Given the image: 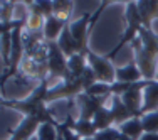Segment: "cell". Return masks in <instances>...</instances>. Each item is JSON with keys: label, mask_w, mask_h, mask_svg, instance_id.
Masks as SVG:
<instances>
[{"label": "cell", "mask_w": 158, "mask_h": 140, "mask_svg": "<svg viewBox=\"0 0 158 140\" xmlns=\"http://www.w3.org/2000/svg\"><path fill=\"white\" fill-rule=\"evenodd\" d=\"M88 51H89V49H88ZM88 51L77 52V54H74L73 58L67 59V66H69V71L73 73L74 78H81L82 73L86 71V68L89 66V64H88Z\"/></svg>", "instance_id": "15"}, {"label": "cell", "mask_w": 158, "mask_h": 140, "mask_svg": "<svg viewBox=\"0 0 158 140\" xmlns=\"http://www.w3.org/2000/svg\"><path fill=\"white\" fill-rule=\"evenodd\" d=\"M44 24H46V19L42 15H39V14H29L27 15V20H25V27L27 29V32L31 34H39L44 31Z\"/></svg>", "instance_id": "20"}, {"label": "cell", "mask_w": 158, "mask_h": 140, "mask_svg": "<svg viewBox=\"0 0 158 140\" xmlns=\"http://www.w3.org/2000/svg\"><path fill=\"white\" fill-rule=\"evenodd\" d=\"M73 9H74V2H64V0H56L54 2V15L61 20L69 22Z\"/></svg>", "instance_id": "21"}, {"label": "cell", "mask_w": 158, "mask_h": 140, "mask_svg": "<svg viewBox=\"0 0 158 140\" xmlns=\"http://www.w3.org/2000/svg\"><path fill=\"white\" fill-rule=\"evenodd\" d=\"M135 51V63L138 64L143 79L153 81L158 74V36L153 31L141 27L138 37L131 42Z\"/></svg>", "instance_id": "1"}, {"label": "cell", "mask_w": 158, "mask_h": 140, "mask_svg": "<svg viewBox=\"0 0 158 140\" xmlns=\"http://www.w3.org/2000/svg\"><path fill=\"white\" fill-rule=\"evenodd\" d=\"M136 5L143 20V27L153 31V20L158 19V0H141L136 2Z\"/></svg>", "instance_id": "10"}, {"label": "cell", "mask_w": 158, "mask_h": 140, "mask_svg": "<svg viewBox=\"0 0 158 140\" xmlns=\"http://www.w3.org/2000/svg\"><path fill=\"white\" fill-rule=\"evenodd\" d=\"M118 128L123 135L130 137L131 140H140L143 137V133H145L141 118H131V120H128V122H125L123 125H119Z\"/></svg>", "instance_id": "16"}, {"label": "cell", "mask_w": 158, "mask_h": 140, "mask_svg": "<svg viewBox=\"0 0 158 140\" xmlns=\"http://www.w3.org/2000/svg\"><path fill=\"white\" fill-rule=\"evenodd\" d=\"M88 64L94 71L98 83H106V85L116 83V69L113 68L111 59H108L106 56L101 58V56L94 54V52L88 51Z\"/></svg>", "instance_id": "5"}, {"label": "cell", "mask_w": 158, "mask_h": 140, "mask_svg": "<svg viewBox=\"0 0 158 140\" xmlns=\"http://www.w3.org/2000/svg\"><path fill=\"white\" fill-rule=\"evenodd\" d=\"M69 24V22L66 20H61V19H57L56 15H51L46 19V24H44V39L47 41V42H57V39L61 37L62 31L66 29V25Z\"/></svg>", "instance_id": "12"}, {"label": "cell", "mask_w": 158, "mask_h": 140, "mask_svg": "<svg viewBox=\"0 0 158 140\" xmlns=\"http://www.w3.org/2000/svg\"><path fill=\"white\" fill-rule=\"evenodd\" d=\"M47 47H49V59H47L49 76L62 79V81H73V79H76L73 76V73L69 71L67 58L64 56L61 47L57 46V42H47Z\"/></svg>", "instance_id": "4"}, {"label": "cell", "mask_w": 158, "mask_h": 140, "mask_svg": "<svg viewBox=\"0 0 158 140\" xmlns=\"http://www.w3.org/2000/svg\"><path fill=\"white\" fill-rule=\"evenodd\" d=\"M116 81L119 83H138L143 81V74L136 63H130L116 69Z\"/></svg>", "instance_id": "14"}, {"label": "cell", "mask_w": 158, "mask_h": 140, "mask_svg": "<svg viewBox=\"0 0 158 140\" xmlns=\"http://www.w3.org/2000/svg\"><path fill=\"white\" fill-rule=\"evenodd\" d=\"M66 125H69L74 132L79 135L81 138H94V135L98 133V128L94 127L93 120H82V118H74V115L71 112H67L66 115Z\"/></svg>", "instance_id": "8"}, {"label": "cell", "mask_w": 158, "mask_h": 140, "mask_svg": "<svg viewBox=\"0 0 158 140\" xmlns=\"http://www.w3.org/2000/svg\"><path fill=\"white\" fill-rule=\"evenodd\" d=\"M91 14H84L81 19H77V20L71 22L69 24V31L73 34V37L76 39V42L81 46L82 51H86L88 49V36L89 32H91Z\"/></svg>", "instance_id": "7"}, {"label": "cell", "mask_w": 158, "mask_h": 140, "mask_svg": "<svg viewBox=\"0 0 158 140\" xmlns=\"http://www.w3.org/2000/svg\"><path fill=\"white\" fill-rule=\"evenodd\" d=\"M140 140H158V133H143Z\"/></svg>", "instance_id": "26"}, {"label": "cell", "mask_w": 158, "mask_h": 140, "mask_svg": "<svg viewBox=\"0 0 158 140\" xmlns=\"http://www.w3.org/2000/svg\"><path fill=\"white\" fill-rule=\"evenodd\" d=\"M71 24V22H69ZM69 24L66 25V29L62 31V34H61V37L57 39V46L61 47V51L64 52V56H66L67 59L69 58H73L74 54H77V52H84L81 49V46L76 42V39L73 37V34H71V31H69ZM88 51V49H86Z\"/></svg>", "instance_id": "13"}, {"label": "cell", "mask_w": 158, "mask_h": 140, "mask_svg": "<svg viewBox=\"0 0 158 140\" xmlns=\"http://www.w3.org/2000/svg\"><path fill=\"white\" fill-rule=\"evenodd\" d=\"M59 128V127H57ZM57 140H64V137H62V133H61V130H59V137H57Z\"/></svg>", "instance_id": "28"}, {"label": "cell", "mask_w": 158, "mask_h": 140, "mask_svg": "<svg viewBox=\"0 0 158 140\" xmlns=\"http://www.w3.org/2000/svg\"><path fill=\"white\" fill-rule=\"evenodd\" d=\"M31 140H37V137H34V138H31Z\"/></svg>", "instance_id": "31"}, {"label": "cell", "mask_w": 158, "mask_h": 140, "mask_svg": "<svg viewBox=\"0 0 158 140\" xmlns=\"http://www.w3.org/2000/svg\"><path fill=\"white\" fill-rule=\"evenodd\" d=\"M111 101H113L111 112H113V115H114L116 127H119V125H123L125 122H128V120L133 118V116H131V113L128 112V108L125 107V103L121 101V98H119V96H113Z\"/></svg>", "instance_id": "17"}, {"label": "cell", "mask_w": 158, "mask_h": 140, "mask_svg": "<svg viewBox=\"0 0 158 140\" xmlns=\"http://www.w3.org/2000/svg\"><path fill=\"white\" fill-rule=\"evenodd\" d=\"M84 140H94V138H84Z\"/></svg>", "instance_id": "29"}, {"label": "cell", "mask_w": 158, "mask_h": 140, "mask_svg": "<svg viewBox=\"0 0 158 140\" xmlns=\"http://www.w3.org/2000/svg\"><path fill=\"white\" fill-rule=\"evenodd\" d=\"M59 130H61L64 140H84V138L79 137L76 132H74L69 125H66V123H59Z\"/></svg>", "instance_id": "25"}, {"label": "cell", "mask_w": 158, "mask_h": 140, "mask_svg": "<svg viewBox=\"0 0 158 140\" xmlns=\"http://www.w3.org/2000/svg\"><path fill=\"white\" fill-rule=\"evenodd\" d=\"M143 115L152 112H158V81H146L143 90Z\"/></svg>", "instance_id": "11"}, {"label": "cell", "mask_w": 158, "mask_h": 140, "mask_svg": "<svg viewBox=\"0 0 158 140\" xmlns=\"http://www.w3.org/2000/svg\"><path fill=\"white\" fill-rule=\"evenodd\" d=\"M155 81H158V74H156V78H155Z\"/></svg>", "instance_id": "30"}, {"label": "cell", "mask_w": 158, "mask_h": 140, "mask_svg": "<svg viewBox=\"0 0 158 140\" xmlns=\"http://www.w3.org/2000/svg\"><path fill=\"white\" fill-rule=\"evenodd\" d=\"M108 98L113 96H89L86 93H81L74 98V103L77 107V118L82 120H93L94 115L104 107Z\"/></svg>", "instance_id": "6"}, {"label": "cell", "mask_w": 158, "mask_h": 140, "mask_svg": "<svg viewBox=\"0 0 158 140\" xmlns=\"http://www.w3.org/2000/svg\"><path fill=\"white\" fill-rule=\"evenodd\" d=\"M59 122L57 123H42L37 130V140H57L59 137Z\"/></svg>", "instance_id": "19"}, {"label": "cell", "mask_w": 158, "mask_h": 140, "mask_svg": "<svg viewBox=\"0 0 158 140\" xmlns=\"http://www.w3.org/2000/svg\"><path fill=\"white\" fill-rule=\"evenodd\" d=\"M118 140H131V138H130V137H126V135H123V133H121V137H119Z\"/></svg>", "instance_id": "27"}, {"label": "cell", "mask_w": 158, "mask_h": 140, "mask_svg": "<svg viewBox=\"0 0 158 140\" xmlns=\"http://www.w3.org/2000/svg\"><path fill=\"white\" fill-rule=\"evenodd\" d=\"M51 90L47 79L40 81V85L34 90V93L25 100H2V105L7 108H14L17 112L24 113L25 116H32V118L39 120L40 125L42 123H57V120L52 116V112L47 108L46 98L47 93Z\"/></svg>", "instance_id": "2"}, {"label": "cell", "mask_w": 158, "mask_h": 140, "mask_svg": "<svg viewBox=\"0 0 158 140\" xmlns=\"http://www.w3.org/2000/svg\"><path fill=\"white\" fill-rule=\"evenodd\" d=\"M121 137V132H119V128H106V130H99L98 133L94 135V140H118Z\"/></svg>", "instance_id": "23"}, {"label": "cell", "mask_w": 158, "mask_h": 140, "mask_svg": "<svg viewBox=\"0 0 158 140\" xmlns=\"http://www.w3.org/2000/svg\"><path fill=\"white\" fill-rule=\"evenodd\" d=\"M14 10H15V2H2V24L15 20Z\"/></svg>", "instance_id": "24"}, {"label": "cell", "mask_w": 158, "mask_h": 140, "mask_svg": "<svg viewBox=\"0 0 158 140\" xmlns=\"http://www.w3.org/2000/svg\"><path fill=\"white\" fill-rule=\"evenodd\" d=\"M141 123H143L145 133H158V112H152V113L143 115Z\"/></svg>", "instance_id": "22"}, {"label": "cell", "mask_w": 158, "mask_h": 140, "mask_svg": "<svg viewBox=\"0 0 158 140\" xmlns=\"http://www.w3.org/2000/svg\"><path fill=\"white\" fill-rule=\"evenodd\" d=\"M93 123H94V127L98 128V132H99V130H106V128H111V125H114V115H113L111 108L103 107L94 115Z\"/></svg>", "instance_id": "18"}, {"label": "cell", "mask_w": 158, "mask_h": 140, "mask_svg": "<svg viewBox=\"0 0 158 140\" xmlns=\"http://www.w3.org/2000/svg\"><path fill=\"white\" fill-rule=\"evenodd\" d=\"M125 17H126V29H125V32H123L119 42L116 44L114 49H113L110 54L106 56L108 59L114 58L123 46L133 42V41L138 37V34H140V29L143 27V20H141V15H140V10H138L136 2H128L126 3V14H125Z\"/></svg>", "instance_id": "3"}, {"label": "cell", "mask_w": 158, "mask_h": 140, "mask_svg": "<svg viewBox=\"0 0 158 140\" xmlns=\"http://www.w3.org/2000/svg\"><path fill=\"white\" fill-rule=\"evenodd\" d=\"M39 127H40L39 120L32 118V116H25L19 123V127L12 132L10 138H7V140H31V138H34V133H37Z\"/></svg>", "instance_id": "9"}]
</instances>
